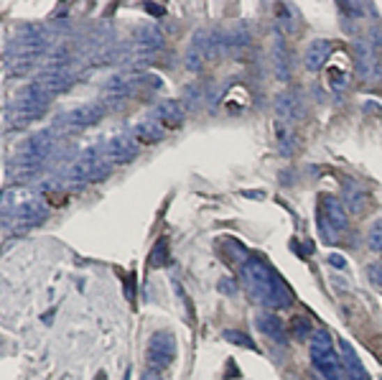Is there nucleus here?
<instances>
[{"label":"nucleus","instance_id":"8","mask_svg":"<svg viewBox=\"0 0 382 380\" xmlns=\"http://www.w3.org/2000/svg\"><path fill=\"white\" fill-rule=\"evenodd\" d=\"M354 69L367 84H375L382 79V61L372 41H365V38L354 41Z\"/></svg>","mask_w":382,"mask_h":380},{"label":"nucleus","instance_id":"27","mask_svg":"<svg viewBox=\"0 0 382 380\" xmlns=\"http://www.w3.org/2000/svg\"><path fill=\"white\" fill-rule=\"evenodd\" d=\"M275 10L280 13V18H278V33H283V31H288V33L298 31V10H296L293 6H278Z\"/></svg>","mask_w":382,"mask_h":380},{"label":"nucleus","instance_id":"19","mask_svg":"<svg viewBox=\"0 0 382 380\" xmlns=\"http://www.w3.org/2000/svg\"><path fill=\"white\" fill-rule=\"evenodd\" d=\"M255 324H257V329H260V332H263V335L270 340V342L280 344V347H286V344H288L286 327L280 324V319L275 317V314H257Z\"/></svg>","mask_w":382,"mask_h":380},{"label":"nucleus","instance_id":"37","mask_svg":"<svg viewBox=\"0 0 382 380\" xmlns=\"http://www.w3.org/2000/svg\"><path fill=\"white\" fill-rule=\"evenodd\" d=\"M380 380H382V378H380Z\"/></svg>","mask_w":382,"mask_h":380},{"label":"nucleus","instance_id":"14","mask_svg":"<svg viewBox=\"0 0 382 380\" xmlns=\"http://www.w3.org/2000/svg\"><path fill=\"white\" fill-rule=\"evenodd\" d=\"M153 118H155V123H158L161 128H171V130H178V128L184 126L186 110H184V105L178 102V100H163V102L155 105Z\"/></svg>","mask_w":382,"mask_h":380},{"label":"nucleus","instance_id":"2","mask_svg":"<svg viewBox=\"0 0 382 380\" xmlns=\"http://www.w3.org/2000/svg\"><path fill=\"white\" fill-rule=\"evenodd\" d=\"M46 202L36 192L26 187H13L3 192V217L10 215V225H18L23 230L36 227L46 220Z\"/></svg>","mask_w":382,"mask_h":380},{"label":"nucleus","instance_id":"6","mask_svg":"<svg viewBox=\"0 0 382 380\" xmlns=\"http://www.w3.org/2000/svg\"><path fill=\"white\" fill-rule=\"evenodd\" d=\"M112 169V161L102 153V149H87L82 151V156L77 158L69 169V184L84 187V184H95V181L105 179Z\"/></svg>","mask_w":382,"mask_h":380},{"label":"nucleus","instance_id":"22","mask_svg":"<svg viewBox=\"0 0 382 380\" xmlns=\"http://www.w3.org/2000/svg\"><path fill=\"white\" fill-rule=\"evenodd\" d=\"M339 347H342V363H344V370L349 373V378L352 380H367V370L362 367V360L354 355L352 344L349 342H339Z\"/></svg>","mask_w":382,"mask_h":380},{"label":"nucleus","instance_id":"21","mask_svg":"<svg viewBox=\"0 0 382 380\" xmlns=\"http://www.w3.org/2000/svg\"><path fill=\"white\" fill-rule=\"evenodd\" d=\"M326 82H329V87L334 92L349 90V84H352V69H349V64L344 59L339 61V64H334L329 69V75H326Z\"/></svg>","mask_w":382,"mask_h":380},{"label":"nucleus","instance_id":"29","mask_svg":"<svg viewBox=\"0 0 382 380\" xmlns=\"http://www.w3.org/2000/svg\"><path fill=\"white\" fill-rule=\"evenodd\" d=\"M224 340L237 344V347H245V350H255V342L245 332H240V329H224Z\"/></svg>","mask_w":382,"mask_h":380},{"label":"nucleus","instance_id":"11","mask_svg":"<svg viewBox=\"0 0 382 380\" xmlns=\"http://www.w3.org/2000/svg\"><path fill=\"white\" fill-rule=\"evenodd\" d=\"M212 56V31H197L194 36H191V44L186 49V69L189 72H201L204 69V61Z\"/></svg>","mask_w":382,"mask_h":380},{"label":"nucleus","instance_id":"36","mask_svg":"<svg viewBox=\"0 0 382 380\" xmlns=\"http://www.w3.org/2000/svg\"><path fill=\"white\" fill-rule=\"evenodd\" d=\"M222 291H224V294H232V281H229V278L222 281Z\"/></svg>","mask_w":382,"mask_h":380},{"label":"nucleus","instance_id":"35","mask_svg":"<svg viewBox=\"0 0 382 380\" xmlns=\"http://www.w3.org/2000/svg\"><path fill=\"white\" fill-rule=\"evenodd\" d=\"M146 10H148V13H155V15H163V13H166V10H163L161 6H146Z\"/></svg>","mask_w":382,"mask_h":380},{"label":"nucleus","instance_id":"23","mask_svg":"<svg viewBox=\"0 0 382 380\" xmlns=\"http://www.w3.org/2000/svg\"><path fill=\"white\" fill-rule=\"evenodd\" d=\"M344 204L349 207L352 215H360L367 207V192L357 181H349V184H344Z\"/></svg>","mask_w":382,"mask_h":380},{"label":"nucleus","instance_id":"34","mask_svg":"<svg viewBox=\"0 0 382 380\" xmlns=\"http://www.w3.org/2000/svg\"><path fill=\"white\" fill-rule=\"evenodd\" d=\"M140 380H163V378L155 373V370H148V373H143V378H140Z\"/></svg>","mask_w":382,"mask_h":380},{"label":"nucleus","instance_id":"32","mask_svg":"<svg viewBox=\"0 0 382 380\" xmlns=\"http://www.w3.org/2000/svg\"><path fill=\"white\" fill-rule=\"evenodd\" d=\"M367 278L372 281V286H380L382 289V266L380 263H372L367 268Z\"/></svg>","mask_w":382,"mask_h":380},{"label":"nucleus","instance_id":"15","mask_svg":"<svg viewBox=\"0 0 382 380\" xmlns=\"http://www.w3.org/2000/svg\"><path fill=\"white\" fill-rule=\"evenodd\" d=\"M275 115H278V120H283V123L296 126V120L303 118L301 95L293 92V90H288V92H283V95L275 97Z\"/></svg>","mask_w":382,"mask_h":380},{"label":"nucleus","instance_id":"5","mask_svg":"<svg viewBox=\"0 0 382 380\" xmlns=\"http://www.w3.org/2000/svg\"><path fill=\"white\" fill-rule=\"evenodd\" d=\"M52 102V95L38 82H31L15 92L13 97V128H21L31 120H38Z\"/></svg>","mask_w":382,"mask_h":380},{"label":"nucleus","instance_id":"33","mask_svg":"<svg viewBox=\"0 0 382 380\" xmlns=\"http://www.w3.org/2000/svg\"><path fill=\"white\" fill-rule=\"evenodd\" d=\"M329 263L334 266V268H346V261H344V255H337V253H331L329 255Z\"/></svg>","mask_w":382,"mask_h":380},{"label":"nucleus","instance_id":"18","mask_svg":"<svg viewBox=\"0 0 382 380\" xmlns=\"http://www.w3.org/2000/svg\"><path fill=\"white\" fill-rule=\"evenodd\" d=\"M132 87H135L132 77H125V75L110 77V79L105 82V87H102V100H100V102H105V105L123 102V100H128V97H130Z\"/></svg>","mask_w":382,"mask_h":380},{"label":"nucleus","instance_id":"10","mask_svg":"<svg viewBox=\"0 0 382 380\" xmlns=\"http://www.w3.org/2000/svg\"><path fill=\"white\" fill-rule=\"evenodd\" d=\"M36 82L52 97H56L72 87L74 75H72V69H69V64H46L44 72L36 77Z\"/></svg>","mask_w":382,"mask_h":380},{"label":"nucleus","instance_id":"31","mask_svg":"<svg viewBox=\"0 0 382 380\" xmlns=\"http://www.w3.org/2000/svg\"><path fill=\"white\" fill-rule=\"evenodd\" d=\"M293 332H296L298 340H306L309 335H314V332H311V321L306 319V317H296L293 319Z\"/></svg>","mask_w":382,"mask_h":380},{"label":"nucleus","instance_id":"9","mask_svg":"<svg viewBox=\"0 0 382 380\" xmlns=\"http://www.w3.org/2000/svg\"><path fill=\"white\" fill-rule=\"evenodd\" d=\"M174 358H176V340H174V335L171 332H155L148 340V365L158 373V370H166L174 363Z\"/></svg>","mask_w":382,"mask_h":380},{"label":"nucleus","instance_id":"17","mask_svg":"<svg viewBox=\"0 0 382 380\" xmlns=\"http://www.w3.org/2000/svg\"><path fill=\"white\" fill-rule=\"evenodd\" d=\"M331 52H334V44H331L329 38H316V41H311L306 46V54H303V67L309 69V72H321L326 67V61H329Z\"/></svg>","mask_w":382,"mask_h":380},{"label":"nucleus","instance_id":"25","mask_svg":"<svg viewBox=\"0 0 382 380\" xmlns=\"http://www.w3.org/2000/svg\"><path fill=\"white\" fill-rule=\"evenodd\" d=\"M132 138L143 146H153L163 138V130L158 128V123H138V126L132 128Z\"/></svg>","mask_w":382,"mask_h":380},{"label":"nucleus","instance_id":"1","mask_svg":"<svg viewBox=\"0 0 382 380\" xmlns=\"http://www.w3.org/2000/svg\"><path fill=\"white\" fill-rule=\"evenodd\" d=\"M240 276H243L245 286H247L250 296L255 298L257 304L268 306V309H288L293 304V294H291L288 284L260 258L250 255L240 266Z\"/></svg>","mask_w":382,"mask_h":380},{"label":"nucleus","instance_id":"4","mask_svg":"<svg viewBox=\"0 0 382 380\" xmlns=\"http://www.w3.org/2000/svg\"><path fill=\"white\" fill-rule=\"evenodd\" d=\"M311 363L319 370L323 380H344L346 370L344 363L337 358V350H334V340L326 329H314L311 335Z\"/></svg>","mask_w":382,"mask_h":380},{"label":"nucleus","instance_id":"7","mask_svg":"<svg viewBox=\"0 0 382 380\" xmlns=\"http://www.w3.org/2000/svg\"><path fill=\"white\" fill-rule=\"evenodd\" d=\"M319 230L326 243H337L346 230V212L337 197H323L321 212H319Z\"/></svg>","mask_w":382,"mask_h":380},{"label":"nucleus","instance_id":"12","mask_svg":"<svg viewBox=\"0 0 382 380\" xmlns=\"http://www.w3.org/2000/svg\"><path fill=\"white\" fill-rule=\"evenodd\" d=\"M105 112H107V105L100 102V100H97V102H84V105H79V107H74V110L66 112L64 123L69 128L82 130V128L97 126V123L105 118Z\"/></svg>","mask_w":382,"mask_h":380},{"label":"nucleus","instance_id":"24","mask_svg":"<svg viewBox=\"0 0 382 380\" xmlns=\"http://www.w3.org/2000/svg\"><path fill=\"white\" fill-rule=\"evenodd\" d=\"M275 143H278L280 153H291L296 149V126L275 120Z\"/></svg>","mask_w":382,"mask_h":380},{"label":"nucleus","instance_id":"26","mask_svg":"<svg viewBox=\"0 0 382 380\" xmlns=\"http://www.w3.org/2000/svg\"><path fill=\"white\" fill-rule=\"evenodd\" d=\"M247 44H250V33H247V29H245L243 23L222 36V49H243Z\"/></svg>","mask_w":382,"mask_h":380},{"label":"nucleus","instance_id":"20","mask_svg":"<svg viewBox=\"0 0 382 380\" xmlns=\"http://www.w3.org/2000/svg\"><path fill=\"white\" fill-rule=\"evenodd\" d=\"M273 67H275V77L280 82L291 79V56H288V46L283 41V33H275V41H273Z\"/></svg>","mask_w":382,"mask_h":380},{"label":"nucleus","instance_id":"30","mask_svg":"<svg viewBox=\"0 0 382 380\" xmlns=\"http://www.w3.org/2000/svg\"><path fill=\"white\" fill-rule=\"evenodd\" d=\"M367 245L372 248V250H377V253L382 250V220H375V222L369 225V230H367Z\"/></svg>","mask_w":382,"mask_h":380},{"label":"nucleus","instance_id":"3","mask_svg":"<svg viewBox=\"0 0 382 380\" xmlns=\"http://www.w3.org/2000/svg\"><path fill=\"white\" fill-rule=\"evenodd\" d=\"M54 141H56V130L52 128H44V130H36L31 133L26 141L21 143L18 149V156H15V176L18 179H31L36 176L46 164V156L52 153L54 149Z\"/></svg>","mask_w":382,"mask_h":380},{"label":"nucleus","instance_id":"28","mask_svg":"<svg viewBox=\"0 0 382 380\" xmlns=\"http://www.w3.org/2000/svg\"><path fill=\"white\" fill-rule=\"evenodd\" d=\"M148 263H151V268H163V266H169V240L161 238L155 243Z\"/></svg>","mask_w":382,"mask_h":380},{"label":"nucleus","instance_id":"13","mask_svg":"<svg viewBox=\"0 0 382 380\" xmlns=\"http://www.w3.org/2000/svg\"><path fill=\"white\" fill-rule=\"evenodd\" d=\"M100 149H102V153L110 158L112 164H128L138 153V141L132 135H112Z\"/></svg>","mask_w":382,"mask_h":380},{"label":"nucleus","instance_id":"16","mask_svg":"<svg viewBox=\"0 0 382 380\" xmlns=\"http://www.w3.org/2000/svg\"><path fill=\"white\" fill-rule=\"evenodd\" d=\"M166 46V36L161 33V29L155 23H146L135 29V52L138 54H155Z\"/></svg>","mask_w":382,"mask_h":380}]
</instances>
